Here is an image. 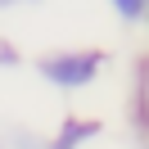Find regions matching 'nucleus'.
<instances>
[{"mask_svg":"<svg viewBox=\"0 0 149 149\" xmlns=\"http://www.w3.org/2000/svg\"><path fill=\"white\" fill-rule=\"evenodd\" d=\"M95 68H100V54H63V59H45L41 72L59 86H86L95 77Z\"/></svg>","mask_w":149,"mask_h":149,"instance_id":"obj_1","label":"nucleus"},{"mask_svg":"<svg viewBox=\"0 0 149 149\" xmlns=\"http://www.w3.org/2000/svg\"><path fill=\"white\" fill-rule=\"evenodd\" d=\"M91 136H95V122H68L63 136L54 140V149H77L81 140H91Z\"/></svg>","mask_w":149,"mask_h":149,"instance_id":"obj_2","label":"nucleus"},{"mask_svg":"<svg viewBox=\"0 0 149 149\" xmlns=\"http://www.w3.org/2000/svg\"><path fill=\"white\" fill-rule=\"evenodd\" d=\"M113 5H118L122 18H140V9H145V0H113Z\"/></svg>","mask_w":149,"mask_h":149,"instance_id":"obj_3","label":"nucleus"}]
</instances>
